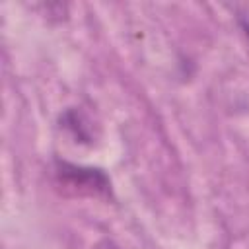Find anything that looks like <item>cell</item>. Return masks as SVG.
Returning <instances> with one entry per match:
<instances>
[{"instance_id":"cell-1","label":"cell","mask_w":249,"mask_h":249,"mask_svg":"<svg viewBox=\"0 0 249 249\" xmlns=\"http://www.w3.org/2000/svg\"><path fill=\"white\" fill-rule=\"evenodd\" d=\"M56 187L72 196H91V198H111L113 185L109 175L101 167L78 165L64 160H56L53 167Z\"/></svg>"},{"instance_id":"cell-2","label":"cell","mask_w":249,"mask_h":249,"mask_svg":"<svg viewBox=\"0 0 249 249\" xmlns=\"http://www.w3.org/2000/svg\"><path fill=\"white\" fill-rule=\"evenodd\" d=\"M60 126H64L76 138V142H91V138H93L91 124H89L88 117L82 111H78L76 107H68L60 115Z\"/></svg>"},{"instance_id":"cell-3","label":"cell","mask_w":249,"mask_h":249,"mask_svg":"<svg viewBox=\"0 0 249 249\" xmlns=\"http://www.w3.org/2000/svg\"><path fill=\"white\" fill-rule=\"evenodd\" d=\"M239 25H241V29H243L245 37L249 39V14H243V16L239 18Z\"/></svg>"}]
</instances>
